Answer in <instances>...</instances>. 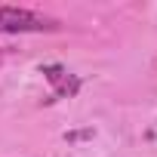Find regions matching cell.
Instances as JSON below:
<instances>
[{"mask_svg": "<svg viewBox=\"0 0 157 157\" xmlns=\"http://www.w3.org/2000/svg\"><path fill=\"white\" fill-rule=\"evenodd\" d=\"M62 22L34 10H19V6H0V34H52L59 31Z\"/></svg>", "mask_w": 157, "mask_h": 157, "instance_id": "6da1fadb", "label": "cell"}, {"mask_svg": "<svg viewBox=\"0 0 157 157\" xmlns=\"http://www.w3.org/2000/svg\"><path fill=\"white\" fill-rule=\"evenodd\" d=\"M43 74H46V80L56 86V96H62V99H71V96H77V90H80L77 77H71L62 65H46Z\"/></svg>", "mask_w": 157, "mask_h": 157, "instance_id": "7a4b0ae2", "label": "cell"}, {"mask_svg": "<svg viewBox=\"0 0 157 157\" xmlns=\"http://www.w3.org/2000/svg\"><path fill=\"white\" fill-rule=\"evenodd\" d=\"M90 136H93V129H83V132H68L65 139H68V142H77V139H90Z\"/></svg>", "mask_w": 157, "mask_h": 157, "instance_id": "3957f363", "label": "cell"}]
</instances>
